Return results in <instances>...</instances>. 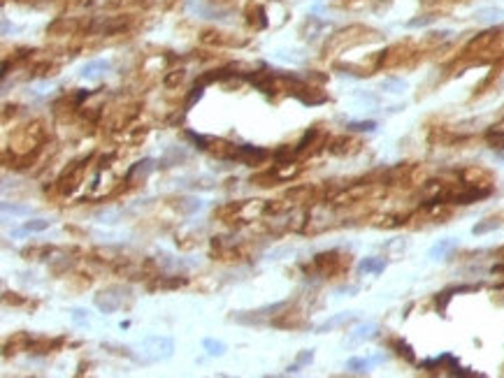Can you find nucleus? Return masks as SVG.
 I'll use <instances>...</instances> for the list:
<instances>
[{"instance_id": "1", "label": "nucleus", "mask_w": 504, "mask_h": 378, "mask_svg": "<svg viewBox=\"0 0 504 378\" xmlns=\"http://www.w3.org/2000/svg\"><path fill=\"white\" fill-rule=\"evenodd\" d=\"M453 248H455V239H442V241H437V244L430 248V258H432V260L444 258V255H449Z\"/></svg>"}, {"instance_id": "7", "label": "nucleus", "mask_w": 504, "mask_h": 378, "mask_svg": "<svg viewBox=\"0 0 504 378\" xmlns=\"http://www.w3.org/2000/svg\"><path fill=\"white\" fill-rule=\"evenodd\" d=\"M351 318H353V313H342V316H334V318L325 320V323L318 327V332H325V329H330V327H337V325H342V323H349Z\"/></svg>"}, {"instance_id": "6", "label": "nucleus", "mask_w": 504, "mask_h": 378, "mask_svg": "<svg viewBox=\"0 0 504 378\" xmlns=\"http://www.w3.org/2000/svg\"><path fill=\"white\" fill-rule=\"evenodd\" d=\"M51 225V220H44V218H35V220H28V223H23L21 232H42L47 230Z\"/></svg>"}, {"instance_id": "9", "label": "nucleus", "mask_w": 504, "mask_h": 378, "mask_svg": "<svg viewBox=\"0 0 504 378\" xmlns=\"http://www.w3.org/2000/svg\"><path fill=\"white\" fill-rule=\"evenodd\" d=\"M477 17H479V21H488V23H490V21H497V19L502 17V12L495 10V7H488V10H479Z\"/></svg>"}, {"instance_id": "3", "label": "nucleus", "mask_w": 504, "mask_h": 378, "mask_svg": "<svg viewBox=\"0 0 504 378\" xmlns=\"http://www.w3.org/2000/svg\"><path fill=\"white\" fill-rule=\"evenodd\" d=\"M384 267H386V262L381 258H365L358 269H360V272H365V274H367V272H369V274H381V272H384Z\"/></svg>"}, {"instance_id": "8", "label": "nucleus", "mask_w": 504, "mask_h": 378, "mask_svg": "<svg viewBox=\"0 0 504 378\" xmlns=\"http://www.w3.org/2000/svg\"><path fill=\"white\" fill-rule=\"evenodd\" d=\"M374 128H377L374 121H353V123H349V130L353 132H372Z\"/></svg>"}, {"instance_id": "15", "label": "nucleus", "mask_w": 504, "mask_h": 378, "mask_svg": "<svg viewBox=\"0 0 504 378\" xmlns=\"http://www.w3.org/2000/svg\"><path fill=\"white\" fill-rule=\"evenodd\" d=\"M397 348H400V351H397V353H400V355H405L407 360H414V353H411V348H409V346H407V344L397 341Z\"/></svg>"}, {"instance_id": "13", "label": "nucleus", "mask_w": 504, "mask_h": 378, "mask_svg": "<svg viewBox=\"0 0 504 378\" xmlns=\"http://www.w3.org/2000/svg\"><path fill=\"white\" fill-rule=\"evenodd\" d=\"M488 142L493 144L495 148H504V132H490V135H488Z\"/></svg>"}, {"instance_id": "12", "label": "nucleus", "mask_w": 504, "mask_h": 378, "mask_svg": "<svg viewBox=\"0 0 504 378\" xmlns=\"http://www.w3.org/2000/svg\"><path fill=\"white\" fill-rule=\"evenodd\" d=\"M205 348H209L212 355H223V351H225V346L221 341H212V339H205Z\"/></svg>"}, {"instance_id": "11", "label": "nucleus", "mask_w": 504, "mask_h": 378, "mask_svg": "<svg viewBox=\"0 0 504 378\" xmlns=\"http://www.w3.org/2000/svg\"><path fill=\"white\" fill-rule=\"evenodd\" d=\"M497 228H499V220H488V223H479V225H474V235H483V232L497 230Z\"/></svg>"}, {"instance_id": "10", "label": "nucleus", "mask_w": 504, "mask_h": 378, "mask_svg": "<svg viewBox=\"0 0 504 378\" xmlns=\"http://www.w3.org/2000/svg\"><path fill=\"white\" fill-rule=\"evenodd\" d=\"M405 86H407L405 79H386V82L381 84V88H386V91H390V93H400Z\"/></svg>"}, {"instance_id": "4", "label": "nucleus", "mask_w": 504, "mask_h": 378, "mask_svg": "<svg viewBox=\"0 0 504 378\" xmlns=\"http://www.w3.org/2000/svg\"><path fill=\"white\" fill-rule=\"evenodd\" d=\"M374 329H377V325L374 323H367V325H360V327L351 334V339H349V344H360V341H365V339H369V336L374 334Z\"/></svg>"}, {"instance_id": "2", "label": "nucleus", "mask_w": 504, "mask_h": 378, "mask_svg": "<svg viewBox=\"0 0 504 378\" xmlns=\"http://www.w3.org/2000/svg\"><path fill=\"white\" fill-rule=\"evenodd\" d=\"M379 362H384V355L365 357V360H349V364H346V367L353 369V371H367L372 364H379Z\"/></svg>"}, {"instance_id": "14", "label": "nucleus", "mask_w": 504, "mask_h": 378, "mask_svg": "<svg viewBox=\"0 0 504 378\" xmlns=\"http://www.w3.org/2000/svg\"><path fill=\"white\" fill-rule=\"evenodd\" d=\"M434 17H423V19H414L409 21V28H418V26H427V23H432Z\"/></svg>"}, {"instance_id": "5", "label": "nucleus", "mask_w": 504, "mask_h": 378, "mask_svg": "<svg viewBox=\"0 0 504 378\" xmlns=\"http://www.w3.org/2000/svg\"><path fill=\"white\" fill-rule=\"evenodd\" d=\"M107 67H110V63H107V60H93V63H88V65L82 67V77H86V79L98 77V74H100L98 70H107Z\"/></svg>"}]
</instances>
